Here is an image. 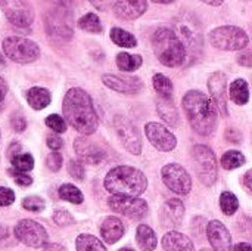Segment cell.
<instances>
[{
    "label": "cell",
    "instance_id": "cell-1",
    "mask_svg": "<svg viewBox=\"0 0 252 251\" xmlns=\"http://www.w3.org/2000/svg\"><path fill=\"white\" fill-rule=\"evenodd\" d=\"M62 112L69 123L80 135L89 136L97 130L99 118L93 105L92 96L81 87H71L62 101Z\"/></svg>",
    "mask_w": 252,
    "mask_h": 251
},
{
    "label": "cell",
    "instance_id": "cell-2",
    "mask_svg": "<svg viewBox=\"0 0 252 251\" xmlns=\"http://www.w3.org/2000/svg\"><path fill=\"white\" fill-rule=\"evenodd\" d=\"M183 109L192 129L201 136H210L217 126V107L201 90H189L183 96Z\"/></svg>",
    "mask_w": 252,
    "mask_h": 251
},
{
    "label": "cell",
    "instance_id": "cell-3",
    "mask_svg": "<svg viewBox=\"0 0 252 251\" xmlns=\"http://www.w3.org/2000/svg\"><path fill=\"white\" fill-rule=\"evenodd\" d=\"M105 189L112 195L139 197L148 188V178L145 173L131 166H118L109 170L103 180Z\"/></svg>",
    "mask_w": 252,
    "mask_h": 251
},
{
    "label": "cell",
    "instance_id": "cell-4",
    "mask_svg": "<svg viewBox=\"0 0 252 251\" xmlns=\"http://www.w3.org/2000/svg\"><path fill=\"white\" fill-rule=\"evenodd\" d=\"M152 47L158 61L168 67H182L186 62V49L177 34L170 28H158L152 36Z\"/></svg>",
    "mask_w": 252,
    "mask_h": 251
},
{
    "label": "cell",
    "instance_id": "cell-5",
    "mask_svg": "<svg viewBox=\"0 0 252 251\" xmlns=\"http://www.w3.org/2000/svg\"><path fill=\"white\" fill-rule=\"evenodd\" d=\"M180 41L186 49V55L190 61H195L202 55L204 47V37L201 31V25L196 18L190 13H182L179 18L174 19V30H173Z\"/></svg>",
    "mask_w": 252,
    "mask_h": 251
},
{
    "label": "cell",
    "instance_id": "cell-6",
    "mask_svg": "<svg viewBox=\"0 0 252 251\" xmlns=\"http://www.w3.org/2000/svg\"><path fill=\"white\" fill-rule=\"evenodd\" d=\"M192 158L199 182L205 186H213L219 178V166L214 151L210 146L199 143L192 148Z\"/></svg>",
    "mask_w": 252,
    "mask_h": 251
},
{
    "label": "cell",
    "instance_id": "cell-7",
    "mask_svg": "<svg viewBox=\"0 0 252 251\" xmlns=\"http://www.w3.org/2000/svg\"><path fill=\"white\" fill-rule=\"evenodd\" d=\"M208 40L216 49L230 50V52L242 50L250 43L248 34L242 28L235 27V25H223V27L214 28L208 34Z\"/></svg>",
    "mask_w": 252,
    "mask_h": 251
},
{
    "label": "cell",
    "instance_id": "cell-8",
    "mask_svg": "<svg viewBox=\"0 0 252 251\" xmlns=\"http://www.w3.org/2000/svg\"><path fill=\"white\" fill-rule=\"evenodd\" d=\"M4 55L16 64H31L40 56V46L25 37H6L1 43Z\"/></svg>",
    "mask_w": 252,
    "mask_h": 251
},
{
    "label": "cell",
    "instance_id": "cell-9",
    "mask_svg": "<svg viewBox=\"0 0 252 251\" xmlns=\"http://www.w3.org/2000/svg\"><path fill=\"white\" fill-rule=\"evenodd\" d=\"M46 30L49 36L55 40L66 41L72 37V12L68 7H62L61 4L58 7H53L46 19H44Z\"/></svg>",
    "mask_w": 252,
    "mask_h": 251
},
{
    "label": "cell",
    "instance_id": "cell-10",
    "mask_svg": "<svg viewBox=\"0 0 252 251\" xmlns=\"http://www.w3.org/2000/svg\"><path fill=\"white\" fill-rule=\"evenodd\" d=\"M13 234L18 241L31 249H44L49 244V235L46 229L31 219L19 220L13 229Z\"/></svg>",
    "mask_w": 252,
    "mask_h": 251
},
{
    "label": "cell",
    "instance_id": "cell-11",
    "mask_svg": "<svg viewBox=\"0 0 252 251\" xmlns=\"http://www.w3.org/2000/svg\"><path fill=\"white\" fill-rule=\"evenodd\" d=\"M108 206L112 212L123 215L133 220H140L148 216L149 206L143 198L139 197H121L112 195L108 200Z\"/></svg>",
    "mask_w": 252,
    "mask_h": 251
},
{
    "label": "cell",
    "instance_id": "cell-12",
    "mask_svg": "<svg viewBox=\"0 0 252 251\" xmlns=\"http://www.w3.org/2000/svg\"><path fill=\"white\" fill-rule=\"evenodd\" d=\"M161 176H162L164 185L177 195H188L192 189L190 175L183 166L177 163H170L164 166L161 170Z\"/></svg>",
    "mask_w": 252,
    "mask_h": 251
},
{
    "label": "cell",
    "instance_id": "cell-13",
    "mask_svg": "<svg viewBox=\"0 0 252 251\" xmlns=\"http://www.w3.org/2000/svg\"><path fill=\"white\" fill-rule=\"evenodd\" d=\"M114 130L120 138L123 146L133 155L142 154V136L137 127L127 117L115 115L114 117Z\"/></svg>",
    "mask_w": 252,
    "mask_h": 251
},
{
    "label": "cell",
    "instance_id": "cell-14",
    "mask_svg": "<svg viewBox=\"0 0 252 251\" xmlns=\"http://www.w3.org/2000/svg\"><path fill=\"white\" fill-rule=\"evenodd\" d=\"M145 133L148 141L152 143V146L161 152H170L177 146L176 136L170 132V129H167L159 123H154V121L148 123L145 126Z\"/></svg>",
    "mask_w": 252,
    "mask_h": 251
},
{
    "label": "cell",
    "instance_id": "cell-15",
    "mask_svg": "<svg viewBox=\"0 0 252 251\" xmlns=\"http://www.w3.org/2000/svg\"><path fill=\"white\" fill-rule=\"evenodd\" d=\"M102 83L124 95H137L143 90V81L140 77H133V75H117V74H103L102 75Z\"/></svg>",
    "mask_w": 252,
    "mask_h": 251
},
{
    "label": "cell",
    "instance_id": "cell-16",
    "mask_svg": "<svg viewBox=\"0 0 252 251\" xmlns=\"http://www.w3.org/2000/svg\"><path fill=\"white\" fill-rule=\"evenodd\" d=\"M208 90L217 109L223 115H227V75L223 71L213 72L208 78Z\"/></svg>",
    "mask_w": 252,
    "mask_h": 251
},
{
    "label": "cell",
    "instance_id": "cell-17",
    "mask_svg": "<svg viewBox=\"0 0 252 251\" xmlns=\"http://www.w3.org/2000/svg\"><path fill=\"white\" fill-rule=\"evenodd\" d=\"M74 151L78 160L86 164H100L106 158V152L86 136H80L74 141Z\"/></svg>",
    "mask_w": 252,
    "mask_h": 251
},
{
    "label": "cell",
    "instance_id": "cell-18",
    "mask_svg": "<svg viewBox=\"0 0 252 251\" xmlns=\"http://www.w3.org/2000/svg\"><path fill=\"white\" fill-rule=\"evenodd\" d=\"M207 238L214 251H232V235L220 220L207 225Z\"/></svg>",
    "mask_w": 252,
    "mask_h": 251
},
{
    "label": "cell",
    "instance_id": "cell-19",
    "mask_svg": "<svg viewBox=\"0 0 252 251\" xmlns=\"http://www.w3.org/2000/svg\"><path fill=\"white\" fill-rule=\"evenodd\" d=\"M185 217V206L179 198L167 200L161 207V225L167 229L179 228Z\"/></svg>",
    "mask_w": 252,
    "mask_h": 251
},
{
    "label": "cell",
    "instance_id": "cell-20",
    "mask_svg": "<svg viewBox=\"0 0 252 251\" xmlns=\"http://www.w3.org/2000/svg\"><path fill=\"white\" fill-rule=\"evenodd\" d=\"M148 9V1L145 0H123L114 3V12L118 18L126 21H133L142 16Z\"/></svg>",
    "mask_w": 252,
    "mask_h": 251
},
{
    "label": "cell",
    "instance_id": "cell-21",
    "mask_svg": "<svg viewBox=\"0 0 252 251\" xmlns=\"http://www.w3.org/2000/svg\"><path fill=\"white\" fill-rule=\"evenodd\" d=\"M124 234H126L124 223L115 216L105 217V220L100 225V235L106 244H115L123 238Z\"/></svg>",
    "mask_w": 252,
    "mask_h": 251
},
{
    "label": "cell",
    "instance_id": "cell-22",
    "mask_svg": "<svg viewBox=\"0 0 252 251\" xmlns=\"http://www.w3.org/2000/svg\"><path fill=\"white\" fill-rule=\"evenodd\" d=\"M164 251H195L192 240L177 231H170L162 237Z\"/></svg>",
    "mask_w": 252,
    "mask_h": 251
},
{
    "label": "cell",
    "instance_id": "cell-23",
    "mask_svg": "<svg viewBox=\"0 0 252 251\" xmlns=\"http://www.w3.org/2000/svg\"><path fill=\"white\" fill-rule=\"evenodd\" d=\"M4 15L6 19L18 28H27L34 21V12L30 7H7Z\"/></svg>",
    "mask_w": 252,
    "mask_h": 251
},
{
    "label": "cell",
    "instance_id": "cell-24",
    "mask_svg": "<svg viewBox=\"0 0 252 251\" xmlns=\"http://www.w3.org/2000/svg\"><path fill=\"white\" fill-rule=\"evenodd\" d=\"M27 102H28V105L32 109L41 111V109H44L46 107L50 105V102H52V93L46 87L34 86V87H31L27 92Z\"/></svg>",
    "mask_w": 252,
    "mask_h": 251
},
{
    "label": "cell",
    "instance_id": "cell-25",
    "mask_svg": "<svg viewBox=\"0 0 252 251\" xmlns=\"http://www.w3.org/2000/svg\"><path fill=\"white\" fill-rule=\"evenodd\" d=\"M157 111L159 114V117L171 127H177L179 126V111L173 102V99H164V98H158L157 102Z\"/></svg>",
    "mask_w": 252,
    "mask_h": 251
},
{
    "label": "cell",
    "instance_id": "cell-26",
    "mask_svg": "<svg viewBox=\"0 0 252 251\" xmlns=\"http://www.w3.org/2000/svg\"><path fill=\"white\" fill-rule=\"evenodd\" d=\"M136 243L142 251H154L158 246L157 234L148 225H139L136 229Z\"/></svg>",
    "mask_w": 252,
    "mask_h": 251
},
{
    "label": "cell",
    "instance_id": "cell-27",
    "mask_svg": "<svg viewBox=\"0 0 252 251\" xmlns=\"http://www.w3.org/2000/svg\"><path fill=\"white\" fill-rule=\"evenodd\" d=\"M229 96L236 105H247L250 101V86L247 80L236 78L235 81H232L229 87Z\"/></svg>",
    "mask_w": 252,
    "mask_h": 251
},
{
    "label": "cell",
    "instance_id": "cell-28",
    "mask_svg": "<svg viewBox=\"0 0 252 251\" xmlns=\"http://www.w3.org/2000/svg\"><path fill=\"white\" fill-rule=\"evenodd\" d=\"M117 67L124 71V72H133L136 70H139L143 64V58L140 55H131L127 52H121L117 55L115 58Z\"/></svg>",
    "mask_w": 252,
    "mask_h": 251
},
{
    "label": "cell",
    "instance_id": "cell-29",
    "mask_svg": "<svg viewBox=\"0 0 252 251\" xmlns=\"http://www.w3.org/2000/svg\"><path fill=\"white\" fill-rule=\"evenodd\" d=\"M75 249L77 251H108L105 244L90 234H81L75 240Z\"/></svg>",
    "mask_w": 252,
    "mask_h": 251
},
{
    "label": "cell",
    "instance_id": "cell-30",
    "mask_svg": "<svg viewBox=\"0 0 252 251\" xmlns=\"http://www.w3.org/2000/svg\"><path fill=\"white\" fill-rule=\"evenodd\" d=\"M109 37L120 47L131 49V47H136L137 46V38L131 33H128V31L120 28V27H114L111 30V33H109Z\"/></svg>",
    "mask_w": 252,
    "mask_h": 251
},
{
    "label": "cell",
    "instance_id": "cell-31",
    "mask_svg": "<svg viewBox=\"0 0 252 251\" xmlns=\"http://www.w3.org/2000/svg\"><path fill=\"white\" fill-rule=\"evenodd\" d=\"M152 84H154V89L157 90V93L159 95V98L173 99V81L167 75H164L161 72L155 74L152 78Z\"/></svg>",
    "mask_w": 252,
    "mask_h": 251
},
{
    "label": "cell",
    "instance_id": "cell-32",
    "mask_svg": "<svg viewBox=\"0 0 252 251\" xmlns=\"http://www.w3.org/2000/svg\"><path fill=\"white\" fill-rule=\"evenodd\" d=\"M220 163H221L223 169H226V170H235V169L242 167L247 163V158H245V155L241 151L232 149V151H227V152L223 154Z\"/></svg>",
    "mask_w": 252,
    "mask_h": 251
},
{
    "label": "cell",
    "instance_id": "cell-33",
    "mask_svg": "<svg viewBox=\"0 0 252 251\" xmlns=\"http://www.w3.org/2000/svg\"><path fill=\"white\" fill-rule=\"evenodd\" d=\"M58 194H59V197H61L63 201H68V203H71V204H81V203L84 201L83 192H81L75 185H71V183H63V185H61Z\"/></svg>",
    "mask_w": 252,
    "mask_h": 251
},
{
    "label": "cell",
    "instance_id": "cell-34",
    "mask_svg": "<svg viewBox=\"0 0 252 251\" xmlns=\"http://www.w3.org/2000/svg\"><path fill=\"white\" fill-rule=\"evenodd\" d=\"M77 25H78L81 30L87 31V33H94V34L102 33V28H103V27H102V22H100V19H99V16H97L96 13H93V12H89V13L83 15V16L78 19Z\"/></svg>",
    "mask_w": 252,
    "mask_h": 251
},
{
    "label": "cell",
    "instance_id": "cell-35",
    "mask_svg": "<svg viewBox=\"0 0 252 251\" xmlns=\"http://www.w3.org/2000/svg\"><path fill=\"white\" fill-rule=\"evenodd\" d=\"M220 209L226 216H232L239 209V200L233 192L224 191L220 195Z\"/></svg>",
    "mask_w": 252,
    "mask_h": 251
},
{
    "label": "cell",
    "instance_id": "cell-36",
    "mask_svg": "<svg viewBox=\"0 0 252 251\" xmlns=\"http://www.w3.org/2000/svg\"><path fill=\"white\" fill-rule=\"evenodd\" d=\"M12 161V166H13V170L19 172V173H27V172H31L34 169V158L31 154H19L16 155L15 158L10 160Z\"/></svg>",
    "mask_w": 252,
    "mask_h": 251
},
{
    "label": "cell",
    "instance_id": "cell-37",
    "mask_svg": "<svg viewBox=\"0 0 252 251\" xmlns=\"http://www.w3.org/2000/svg\"><path fill=\"white\" fill-rule=\"evenodd\" d=\"M22 207L28 212L40 213L46 207V201L38 195H28L22 200Z\"/></svg>",
    "mask_w": 252,
    "mask_h": 251
},
{
    "label": "cell",
    "instance_id": "cell-38",
    "mask_svg": "<svg viewBox=\"0 0 252 251\" xmlns=\"http://www.w3.org/2000/svg\"><path fill=\"white\" fill-rule=\"evenodd\" d=\"M44 123H46V126L49 127V129H52L55 133H65L66 132V129H68V126H66V121L61 117V115H58V114H50L49 117H46V120H44Z\"/></svg>",
    "mask_w": 252,
    "mask_h": 251
},
{
    "label": "cell",
    "instance_id": "cell-39",
    "mask_svg": "<svg viewBox=\"0 0 252 251\" xmlns=\"http://www.w3.org/2000/svg\"><path fill=\"white\" fill-rule=\"evenodd\" d=\"M52 220H53V223H55V225L62 226V228H66V226H69V225H74V223H75L74 216H72L68 210H63V209H59V210L53 212Z\"/></svg>",
    "mask_w": 252,
    "mask_h": 251
},
{
    "label": "cell",
    "instance_id": "cell-40",
    "mask_svg": "<svg viewBox=\"0 0 252 251\" xmlns=\"http://www.w3.org/2000/svg\"><path fill=\"white\" fill-rule=\"evenodd\" d=\"M68 173L75 180H83L86 178V170H84V166L80 160H69L68 161Z\"/></svg>",
    "mask_w": 252,
    "mask_h": 251
},
{
    "label": "cell",
    "instance_id": "cell-41",
    "mask_svg": "<svg viewBox=\"0 0 252 251\" xmlns=\"http://www.w3.org/2000/svg\"><path fill=\"white\" fill-rule=\"evenodd\" d=\"M62 163H63V158L59 152H50L46 157V167L50 172H59L62 167Z\"/></svg>",
    "mask_w": 252,
    "mask_h": 251
},
{
    "label": "cell",
    "instance_id": "cell-42",
    "mask_svg": "<svg viewBox=\"0 0 252 251\" xmlns=\"http://www.w3.org/2000/svg\"><path fill=\"white\" fill-rule=\"evenodd\" d=\"M7 173H9V176H12L13 178V180H15V183L16 185H19V186H30L31 183H32V178L31 176H28L27 173H19V172H16V170H7Z\"/></svg>",
    "mask_w": 252,
    "mask_h": 251
},
{
    "label": "cell",
    "instance_id": "cell-43",
    "mask_svg": "<svg viewBox=\"0 0 252 251\" xmlns=\"http://www.w3.org/2000/svg\"><path fill=\"white\" fill-rule=\"evenodd\" d=\"M15 201V192L10 188L0 186V207H7L13 204Z\"/></svg>",
    "mask_w": 252,
    "mask_h": 251
},
{
    "label": "cell",
    "instance_id": "cell-44",
    "mask_svg": "<svg viewBox=\"0 0 252 251\" xmlns=\"http://www.w3.org/2000/svg\"><path fill=\"white\" fill-rule=\"evenodd\" d=\"M46 143H47L49 149H52V152H59V149L63 146V141H62V138H59L58 133H50V135H47Z\"/></svg>",
    "mask_w": 252,
    "mask_h": 251
},
{
    "label": "cell",
    "instance_id": "cell-45",
    "mask_svg": "<svg viewBox=\"0 0 252 251\" xmlns=\"http://www.w3.org/2000/svg\"><path fill=\"white\" fill-rule=\"evenodd\" d=\"M10 124H12L13 130L18 132V133H21V132H24L27 129V121H25V118L22 115H13L12 120H10Z\"/></svg>",
    "mask_w": 252,
    "mask_h": 251
},
{
    "label": "cell",
    "instance_id": "cell-46",
    "mask_svg": "<svg viewBox=\"0 0 252 251\" xmlns=\"http://www.w3.org/2000/svg\"><path fill=\"white\" fill-rule=\"evenodd\" d=\"M224 138L227 142H232V143H239L242 142V133L238 130V129H227L224 132Z\"/></svg>",
    "mask_w": 252,
    "mask_h": 251
},
{
    "label": "cell",
    "instance_id": "cell-47",
    "mask_svg": "<svg viewBox=\"0 0 252 251\" xmlns=\"http://www.w3.org/2000/svg\"><path fill=\"white\" fill-rule=\"evenodd\" d=\"M238 62H239L242 67H247V68L252 67V52L251 50H245V52L239 53V56H238Z\"/></svg>",
    "mask_w": 252,
    "mask_h": 251
},
{
    "label": "cell",
    "instance_id": "cell-48",
    "mask_svg": "<svg viewBox=\"0 0 252 251\" xmlns=\"http://www.w3.org/2000/svg\"><path fill=\"white\" fill-rule=\"evenodd\" d=\"M19 154H22V146H21V143H19V142H12V143L7 146V157H10V160H12V158H15V157L19 155Z\"/></svg>",
    "mask_w": 252,
    "mask_h": 251
},
{
    "label": "cell",
    "instance_id": "cell-49",
    "mask_svg": "<svg viewBox=\"0 0 252 251\" xmlns=\"http://www.w3.org/2000/svg\"><path fill=\"white\" fill-rule=\"evenodd\" d=\"M6 95H7V83L3 77H0V109L3 108Z\"/></svg>",
    "mask_w": 252,
    "mask_h": 251
},
{
    "label": "cell",
    "instance_id": "cell-50",
    "mask_svg": "<svg viewBox=\"0 0 252 251\" xmlns=\"http://www.w3.org/2000/svg\"><path fill=\"white\" fill-rule=\"evenodd\" d=\"M244 185H245V188L250 192H252V169L245 173V176H244Z\"/></svg>",
    "mask_w": 252,
    "mask_h": 251
},
{
    "label": "cell",
    "instance_id": "cell-51",
    "mask_svg": "<svg viewBox=\"0 0 252 251\" xmlns=\"http://www.w3.org/2000/svg\"><path fill=\"white\" fill-rule=\"evenodd\" d=\"M232 251H252V246L248 243H239L233 247Z\"/></svg>",
    "mask_w": 252,
    "mask_h": 251
},
{
    "label": "cell",
    "instance_id": "cell-52",
    "mask_svg": "<svg viewBox=\"0 0 252 251\" xmlns=\"http://www.w3.org/2000/svg\"><path fill=\"white\" fill-rule=\"evenodd\" d=\"M43 251H66V249L61 244H47Z\"/></svg>",
    "mask_w": 252,
    "mask_h": 251
},
{
    "label": "cell",
    "instance_id": "cell-53",
    "mask_svg": "<svg viewBox=\"0 0 252 251\" xmlns=\"http://www.w3.org/2000/svg\"><path fill=\"white\" fill-rule=\"evenodd\" d=\"M155 3H159V4H171L174 1L173 0H155Z\"/></svg>",
    "mask_w": 252,
    "mask_h": 251
},
{
    "label": "cell",
    "instance_id": "cell-54",
    "mask_svg": "<svg viewBox=\"0 0 252 251\" xmlns=\"http://www.w3.org/2000/svg\"><path fill=\"white\" fill-rule=\"evenodd\" d=\"M205 4H211V6H220V4H223V1H221V0H217V1H205Z\"/></svg>",
    "mask_w": 252,
    "mask_h": 251
},
{
    "label": "cell",
    "instance_id": "cell-55",
    "mask_svg": "<svg viewBox=\"0 0 252 251\" xmlns=\"http://www.w3.org/2000/svg\"><path fill=\"white\" fill-rule=\"evenodd\" d=\"M118 251H134L133 249H128V247H126V249H120Z\"/></svg>",
    "mask_w": 252,
    "mask_h": 251
},
{
    "label": "cell",
    "instance_id": "cell-56",
    "mask_svg": "<svg viewBox=\"0 0 252 251\" xmlns=\"http://www.w3.org/2000/svg\"><path fill=\"white\" fill-rule=\"evenodd\" d=\"M201 251H214V250H210V249H202Z\"/></svg>",
    "mask_w": 252,
    "mask_h": 251
},
{
    "label": "cell",
    "instance_id": "cell-57",
    "mask_svg": "<svg viewBox=\"0 0 252 251\" xmlns=\"http://www.w3.org/2000/svg\"><path fill=\"white\" fill-rule=\"evenodd\" d=\"M0 135H1V132H0Z\"/></svg>",
    "mask_w": 252,
    "mask_h": 251
}]
</instances>
